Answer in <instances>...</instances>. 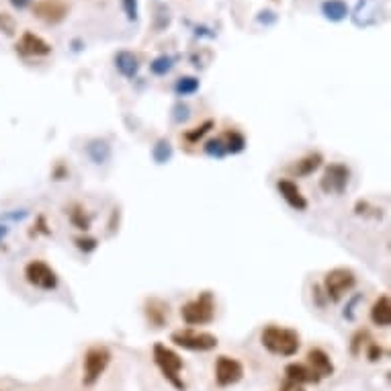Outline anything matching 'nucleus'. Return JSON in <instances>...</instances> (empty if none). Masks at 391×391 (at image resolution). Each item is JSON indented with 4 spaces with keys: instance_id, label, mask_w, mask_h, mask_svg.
Instances as JSON below:
<instances>
[{
    "instance_id": "obj_22",
    "label": "nucleus",
    "mask_w": 391,
    "mask_h": 391,
    "mask_svg": "<svg viewBox=\"0 0 391 391\" xmlns=\"http://www.w3.org/2000/svg\"><path fill=\"white\" fill-rule=\"evenodd\" d=\"M150 70H152L154 74H158V76L168 74L172 70V58H168V55H160V58H156V60L150 64Z\"/></svg>"
},
{
    "instance_id": "obj_25",
    "label": "nucleus",
    "mask_w": 391,
    "mask_h": 391,
    "mask_svg": "<svg viewBox=\"0 0 391 391\" xmlns=\"http://www.w3.org/2000/svg\"><path fill=\"white\" fill-rule=\"evenodd\" d=\"M154 156H156V160H158V162H164V160L171 156V144H168V142H166V144H164V142H160L158 147H156V152H154Z\"/></svg>"
},
{
    "instance_id": "obj_6",
    "label": "nucleus",
    "mask_w": 391,
    "mask_h": 391,
    "mask_svg": "<svg viewBox=\"0 0 391 391\" xmlns=\"http://www.w3.org/2000/svg\"><path fill=\"white\" fill-rule=\"evenodd\" d=\"M172 343L176 346L187 348V350L207 352V350H213L218 346V336H213L209 332H199V330H193V328H185V330L172 332Z\"/></svg>"
},
{
    "instance_id": "obj_18",
    "label": "nucleus",
    "mask_w": 391,
    "mask_h": 391,
    "mask_svg": "<svg viewBox=\"0 0 391 391\" xmlns=\"http://www.w3.org/2000/svg\"><path fill=\"white\" fill-rule=\"evenodd\" d=\"M115 66H117V70L125 78H133L138 74V70H140V62H138V58L131 51H119L115 55Z\"/></svg>"
},
{
    "instance_id": "obj_7",
    "label": "nucleus",
    "mask_w": 391,
    "mask_h": 391,
    "mask_svg": "<svg viewBox=\"0 0 391 391\" xmlns=\"http://www.w3.org/2000/svg\"><path fill=\"white\" fill-rule=\"evenodd\" d=\"M25 279L33 287L44 289V291H51V289L58 287V274H55V270L51 269L48 263H44V260H31L25 267Z\"/></svg>"
},
{
    "instance_id": "obj_10",
    "label": "nucleus",
    "mask_w": 391,
    "mask_h": 391,
    "mask_svg": "<svg viewBox=\"0 0 391 391\" xmlns=\"http://www.w3.org/2000/svg\"><path fill=\"white\" fill-rule=\"evenodd\" d=\"M244 377V367L240 361L232 359V357H220L216 361V381L221 387L234 385Z\"/></svg>"
},
{
    "instance_id": "obj_4",
    "label": "nucleus",
    "mask_w": 391,
    "mask_h": 391,
    "mask_svg": "<svg viewBox=\"0 0 391 391\" xmlns=\"http://www.w3.org/2000/svg\"><path fill=\"white\" fill-rule=\"evenodd\" d=\"M357 285V277L350 269H332L326 272L324 277V289H326V297L334 303H338L344 295L352 291Z\"/></svg>"
},
{
    "instance_id": "obj_28",
    "label": "nucleus",
    "mask_w": 391,
    "mask_h": 391,
    "mask_svg": "<svg viewBox=\"0 0 391 391\" xmlns=\"http://www.w3.org/2000/svg\"><path fill=\"white\" fill-rule=\"evenodd\" d=\"M76 244H78L80 250H86V252L97 248V242H95V240H82V238H78V240H76Z\"/></svg>"
},
{
    "instance_id": "obj_3",
    "label": "nucleus",
    "mask_w": 391,
    "mask_h": 391,
    "mask_svg": "<svg viewBox=\"0 0 391 391\" xmlns=\"http://www.w3.org/2000/svg\"><path fill=\"white\" fill-rule=\"evenodd\" d=\"M154 361H156V365L164 373V377L171 381L176 390L185 391V381H183V377H180L183 359H180L174 350H171V348L164 346V344H156V346H154Z\"/></svg>"
},
{
    "instance_id": "obj_20",
    "label": "nucleus",
    "mask_w": 391,
    "mask_h": 391,
    "mask_svg": "<svg viewBox=\"0 0 391 391\" xmlns=\"http://www.w3.org/2000/svg\"><path fill=\"white\" fill-rule=\"evenodd\" d=\"M221 144L225 147V152H242L244 150V138L238 133V131H227L225 135H223V140H221Z\"/></svg>"
},
{
    "instance_id": "obj_31",
    "label": "nucleus",
    "mask_w": 391,
    "mask_h": 391,
    "mask_svg": "<svg viewBox=\"0 0 391 391\" xmlns=\"http://www.w3.org/2000/svg\"><path fill=\"white\" fill-rule=\"evenodd\" d=\"M2 234H4V230H0V236H2Z\"/></svg>"
},
{
    "instance_id": "obj_26",
    "label": "nucleus",
    "mask_w": 391,
    "mask_h": 391,
    "mask_svg": "<svg viewBox=\"0 0 391 391\" xmlns=\"http://www.w3.org/2000/svg\"><path fill=\"white\" fill-rule=\"evenodd\" d=\"M205 150H207V154H211V156H223V154H225V147L221 144V140L209 142V144L205 146Z\"/></svg>"
},
{
    "instance_id": "obj_19",
    "label": "nucleus",
    "mask_w": 391,
    "mask_h": 391,
    "mask_svg": "<svg viewBox=\"0 0 391 391\" xmlns=\"http://www.w3.org/2000/svg\"><path fill=\"white\" fill-rule=\"evenodd\" d=\"M146 314L147 319H150L156 328H160V326L168 319V305L162 303V301H158V299H152V301H147Z\"/></svg>"
},
{
    "instance_id": "obj_23",
    "label": "nucleus",
    "mask_w": 391,
    "mask_h": 391,
    "mask_svg": "<svg viewBox=\"0 0 391 391\" xmlns=\"http://www.w3.org/2000/svg\"><path fill=\"white\" fill-rule=\"evenodd\" d=\"M211 127H213V121H205L203 125L195 127L193 131H189V133H187L185 138H187L189 142H197V140H199V138H203V135H205V133H207V131H209Z\"/></svg>"
},
{
    "instance_id": "obj_16",
    "label": "nucleus",
    "mask_w": 391,
    "mask_h": 391,
    "mask_svg": "<svg viewBox=\"0 0 391 391\" xmlns=\"http://www.w3.org/2000/svg\"><path fill=\"white\" fill-rule=\"evenodd\" d=\"M322 13H324V17L328 21L340 23V21L346 19V15H348V6H346L344 0H324L322 2Z\"/></svg>"
},
{
    "instance_id": "obj_29",
    "label": "nucleus",
    "mask_w": 391,
    "mask_h": 391,
    "mask_svg": "<svg viewBox=\"0 0 391 391\" xmlns=\"http://www.w3.org/2000/svg\"><path fill=\"white\" fill-rule=\"evenodd\" d=\"M381 354H383L381 346H377V344H371V350H369V359H371V361H377V359H379Z\"/></svg>"
},
{
    "instance_id": "obj_1",
    "label": "nucleus",
    "mask_w": 391,
    "mask_h": 391,
    "mask_svg": "<svg viewBox=\"0 0 391 391\" xmlns=\"http://www.w3.org/2000/svg\"><path fill=\"white\" fill-rule=\"evenodd\" d=\"M260 340L269 352L279 357H293L301 346L299 334L291 328H281V326H267L260 334Z\"/></svg>"
},
{
    "instance_id": "obj_8",
    "label": "nucleus",
    "mask_w": 391,
    "mask_h": 391,
    "mask_svg": "<svg viewBox=\"0 0 391 391\" xmlns=\"http://www.w3.org/2000/svg\"><path fill=\"white\" fill-rule=\"evenodd\" d=\"M348 180H350V171L344 164L336 162V164H330L324 171V176L319 180V187L328 195H340V193H344V189L348 187Z\"/></svg>"
},
{
    "instance_id": "obj_24",
    "label": "nucleus",
    "mask_w": 391,
    "mask_h": 391,
    "mask_svg": "<svg viewBox=\"0 0 391 391\" xmlns=\"http://www.w3.org/2000/svg\"><path fill=\"white\" fill-rule=\"evenodd\" d=\"M123 11L129 21H138V0H121Z\"/></svg>"
},
{
    "instance_id": "obj_17",
    "label": "nucleus",
    "mask_w": 391,
    "mask_h": 391,
    "mask_svg": "<svg viewBox=\"0 0 391 391\" xmlns=\"http://www.w3.org/2000/svg\"><path fill=\"white\" fill-rule=\"evenodd\" d=\"M322 162H324L322 154L319 152H312V154L303 156L301 160H297V164H295L291 171L297 176H310V174H314V172L318 171L319 166H322Z\"/></svg>"
},
{
    "instance_id": "obj_12",
    "label": "nucleus",
    "mask_w": 391,
    "mask_h": 391,
    "mask_svg": "<svg viewBox=\"0 0 391 391\" xmlns=\"http://www.w3.org/2000/svg\"><path fill=\"white\" fill-rule=\"evenodd\" d=\"M277 189H279L281 197H283L293 209H297V211H305V209H307V201H305V197L301 195V189L295 185L293 180L283 178V180L277 183Z\"/></svg>"
},
{
    "instance_id": "obj_5",
    "label": "nucleus",
    "mask_w": 391,
    "mask_h": 391,
    "mask_svg": "<svg viewBox=\"0 0 391 391\" xmlns=\"http://www.w3.org/2000/svg\"><path fill=\"white\" fill-rule=\"evenodd\" d=\"M109 363H111V352H109L107 346H93V348H88L86 354H84V375H82V383H84L86 387L95 385L98 379H100V375L107 371Z\"/></svg>"
},
{
    "instance_id": "obj_14",
    "label": "nucleus",
    "mask_w": 391,
    "mask_h": 391,
    "mask_svg": "<svg viewBox=\"0 0 391 391\" xmlns=\"http://www.w3.org/2000/svg\"><path fill=\"white\" fill-rule=\"evenodd\" d=\"M307 365L318 373L319 379L330 377V375L334 373V365H332L330 357H328L322 348H312V350L307 352Z\"/></svg>"
},
{
    "instance_id": "obj_9",
    "label": "nucleus",
    "mask_w": 391,
    "mask_h": 391,
    "mask_svg": "<svg viewBox=\"0 0 391 391\" xmlns=\"http://www.w3.org/2000/svg\"><path fill=\"white\" fill-rule=\"evenodd\" d=\"M70 6L64 0H41L33 6V15L48 25L62 23L68 17Z\"/></svg>"
},
{
    "instance_id": "obj_30",
    "label": "nucleus",
    "mask_w": 391,
    "mask_h": 391,
    "mask_svg": "<svg viewBox=\"0 0 391 391\" xmlns=\"http://www.w3.org/2000/svg\"><path fill=\"white\" fill-rule=\"evenodd\" d=\"M11 4H13L15 8L23 11V8H27V6L31 4V0H11Z\"/></svg>"
},
{
    "instance_id": "obj_2",
    "label": "nucleus",
    "mask_w": 391,
    "mask_h": 391,
    "mask_svg": "<svg viewBox=\"0 0 391 391\" xmlns=\"http://www.w3.org/2000/svg\"><path fill=\"white\" fill-rule=\"evenodd\" d=\"M180 316L189 326H203V324L213 322V318H216V299H213V295L205 291V293H201L193 301L185 303L183 310H180Z\"/></svg>"
},
{
    "instance_id": "obj_21",
    "label": "nucleus",
    "mask_w": 391,
    "mask_h": 391,
    "mask_svg": "<svg viewBox=\"0 0 391 391\" xmlns=\"http://www.w3.org/2000/svg\"><path fill=\"white\" fill-rule=\"evenodd\" d=\"M174 91L178 95H193L199 91V80L193 76H185V78H178V82L174 84Z\"/></svg>"
},
{
    "instance_id": "obj_13",
    "label": "nucleus",
    "mask_w": 391,
    "mask_h": 391,
    "mask_svg": "<svg viewBox=\"0 0 391 391\" xmlns=\"http://www.w3.org/2000/svg\"><path fill=\"white\" fill-rule=\"evenodd\" d=\"M285 375H287V381L297 383V385H301V383H318L319 381L318 373L310 367V365H301V363H291V365H287Z\"/></svg>"
},
{
    "instance_id": "obj_27",
    "label": "nucleus",
    "mask_w": 391,
    "mask_h": 391,
    "mask_svg": "<svg viewBox=\"0 0 391 391\" xmlns=\"http://www.w3.org/2000/svg\"><path fill=\"white\" fill-rule=\"evenodd\" d=\"M72 221L80 227V230H88V220L84 218V211H80V209H76V211H72Z\"/></svg>"
},
{
    "instance_id": "obj_11",
    "label": "nucleus",
    "mask_w": 391,
    "mask_h": 391,
    "mask_svg": "<svg viewBox=\"0 0 391 391\" xmlns=\"http://www.w3.org/2000/svg\"><path fill=\"white\" fill-rule=\"evenodd\" d=\"M17 53H21L25 58H39V55H49L51 53V46L44 37L25 31L21 39L17 41Z\"/></svg>"
},
{
    "instance_id": "obj_15",
    "label": "nucleus",
    "mask_w": 391,
    "mask_h": 391,
    "mask_svg": "<svg viewBox=\"0 0 391 391\" xmlns=\"http://www.w3.org/2000/svg\"><path fill=\"white\" fill-rule=\"evenodd\" d=\"M371 319H373V324L379 326V328H387V326H391L390 295H381V297L373 303V307H371Z\"/></svg>"
}]
</instances>
